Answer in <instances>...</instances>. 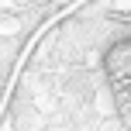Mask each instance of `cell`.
Listing matches in <instances>:
<instances>
[{"instance_id":"cell-1","label":"cell","mask_w":131,"mask_h":131,"mask_svg":"<svg viewBox=\"0 0 131 131\" xmlns=\"http://www.w3.org/2000/svg\"><path fill=\"white\" fill-rule=\"evenodd\" d=\"M128 55H131V45L121 38L117 45L107 52V59H104V69H107V76H111V83H114L121 111H128Z\"/></svg>"}]
</instances>
